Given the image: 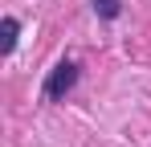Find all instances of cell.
<instances>
[{"instance_id":"cell-1","label":"cell","mask_w":151,"mask_h":147,"mask_svg":"<svg viewBox=\"0 0 151 147\" xmlns=\"http://www.w3.org/2000/svg\"><path fill=\"white\" fill-rule=\"evenodd\" d=\"M74 82H78V66H74V61H61V66H53L49 82H45V102H57V98L65 94Z\"/></svg>"},{"instance_id":"cell-2","label":"cell","mask_w":151,"mask_h":147,"mask_svg":"<svg viewBox=\"0 0 151 147\" xmlns=\"http://www.w3.org/2000/svg\"><path fill=\"white\" fill-rule=\"evenodd\" d=\"M94 12L106 17V21H114V17H119V0H94Z\"/></svg>"},{"instance_id":"cell-3","label":"cell","mask_w":151,"mask_h":147,"mask_svg":"<svg viewBox=\"0 0 151 147\" xmlns=\"http://www.w3.org/2000/svg\"><path fill=\"white\" fill-rule=\"evenodd\" d=\"M12 49H17V21L4 17V53H12Z\"/></svg>"}]
</instances>
